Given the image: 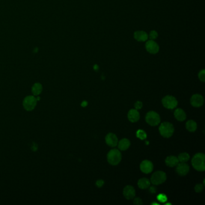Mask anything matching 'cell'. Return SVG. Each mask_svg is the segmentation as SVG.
Returning <instances> with one entry per match:
<instances>
[{
  "instance_id": "6da1fadb",
  "label": "cell",
  "mask_w": 205,
  "mask_h": 205,
  "mask_svg": "<svg viewBox=\"0 0 205 205\" xmlns=\"http://www.w3.org/2000/svg\"><path fill=\"white\" fill-rule=\"evenodd\" d=\"M192 165L196 170L203 171L205 170V155L202 153H198L191 160Z\"/></svg>"
},
{
  "instance_id": "7a4b0ae2",
  "label": "cell",
  "mask_w": 205,
  "mask_h": 205,
  "mask_svg": "<svg viewBox=\"0 0 205 205\" xmlns=\"http://www.w3.org/2000/svg\"><path fill=\"white\" fill-rule=\"evenodd\" d=\"M174 126L169 122H163L159 127L160 134L164 138H170L174 133Z\"/></svg>"
},
{
  "instance_id": "3957f363",
  "label": "cell",
  "mask_w": 205,
  "mask_h": 205,
  "mask_svg": "<svg viewBox=\"0 0 205 205\" xmlns=\"http://www.w3.org/2000/svg\"><path fill=\"white\" fill-rule=\"evenodd\" d=\"M122 160V155L117 149L111 150L107 154V161L109 164L116 165L120 163Z\"/></svg>"
},
{
  "instance_id": "277c9868",
  "label": "cell",
  "mask_w": 205,
  "mask_h": 205,
  "mask_svg": "<svg viewBox=\"0 0 205 205\" xmlns=\"http://www.w3.org/2000/svg\"><path fill=\"white\" fill-rule=\"evenodd\" d=\"M167 179L166 174L162 171H158L153 173L151 177L150 182L155 185H158L164 183Z\"/></svg>"
},
{
  "instance_id": "5b68a950",
  "label": "cell",
  "mask_w": 205,
  "mask_h": 205,
  "mask_svg": "<svg viewBox=\"0 0 205 205\" xmlns=\"http://www.w3.org/2000/svg\"><path fill=\"white\" fill-rule=\"evenodd\" d=\"M146 122L151 126H157L161 121L160 115L155 111H149L146 116Z\"/></svg>"
},
{
  "instance_id": "8992f818",
  "label": "cell",
  "mask_w": 205,
  "mask_h": 205,
  "mask_svg": "<svg viewBox=\"0 0 205 205\" xmlns=\"http://www.w3.org/2000/svg\"><path fill=\"white\" fill-rule=\"evenodd\" d=\"M162 103L165 108L171 110L174 109L177 107L178 102L174 96L167 95L163 99Z\"/></svg>"
},
{
  "instance_id": "52a82bcc",
  "label": "cell",
  "mask_w": 205,
  "mask_h": 205,
  "mask_svg": "<svg viewBox=\"0 0 205 205\" xmlns=\"http://www.w3.org/2000/svg\"><path fill=\"white\" fill-rule=\"evenodd\" d=\"M37 99L33 96H29L25 97L23 101V106L27 111H32L37 104Z\"/></svg>"
},
{
  "instance_id": "ba28073f",
  "label": "cell",
  "mask_w": 205,
  "mask_h": 205,
  "mask_svg": "<svg viewBox=\"0 0 205 205\" xmlns=\"http://www.w3.org/2000/svg\"><path fill=\"white\" fill-rule=\"evenodd\" d=\"M145 48L147 52L151 54H157L160 51V46L154 40H147Z\"/></svg>"
},
{
  "instance_id": "9c48e42d",
  "label": "cell",
  "mask_w": 205,
  "mask_h": 205,
  "mask_svg": "<svg viewBox=\"0 0 205 205\" xmlns=\"http://www.w3.org/2000/svg\"><path fill=\"white\" fill-rule=\"evenodd\" d=\"M189 171L190 167L186 163H179L176 165V171L179 176H184L188 174Z\"/></svg>"
},
{
  "instance_id": "30bf717a",
  "label": "cell",
  "mask_w": 205,
  "mask_h": 205,
  "mask_svg": "<svg viewBox=\"0 0 205 205\" xmlns=\"http://www.w3.org/2000/svg\"><path fill=\"white\" fill-rule=\"evenodd\" d=\"M191 104L194 107H200L203 105L204 99L201 95L199 94H195L192 96L191 100Z\"/></svg>"
},
{
  "instance_id": "8fae6325",
  "label": "cell",
  "mask_w": 205,
  "mask_h": 205,
  "mask_svg": "<svg viewBox=\"0 0 205 205\" xmlns=\"http://www.w3.org/2000/svg\"><path fill=\"white\" fill-rule=\"evenodd\" d=\"M123 195L127 200H132L135 196V191L133 187L127 185L123 189Z\"/></svg>"
},
{
  "instance_id": "7c38bea8",
  "label": "cell",
  "mask_w": 205,
  "mask_h": 205,
  "mask_svg": "<svg viewBox=\"0 0 205 205\" xmlns=\"http://www.w3.org/2000/svg\"><path fill=\"white\" fill-rule=\"evenodd\" d=\"M153 169V165L152 163L149 160H144L140 164L141 171L146 174L150 173Z\"/></svg>"
},
{
  "instance_id": "4fadbf2b",
  "label": "cell",
  "mask_w": 205,
  "mask_h": 205,
  "mask_svg": "<svg viewBox=\"0 0 205 205\" xmlns=\"http://www.w3.org/2000/svg\"><path fill=\"white\" fill-rule=\"evenodd\" d=\"M105 141L107 145L111 147H114L118 144V138L115 134L109 133L105 137Z\"/></svg>"
},
{
  "instance_id": "5bb4252c",
  "label": "cell",
  "mask_w": 205,
  "mask_h": 205,
  "mask_svg": "<svg viewBox=\"0 0 205 205\" xmlns=\"http://www.w3.org/2000/svg\"><path fill=\"white\" fill-rule=\"evenodd\" d=\"M134 39L140 42H143L149 39L147 33L144 31H136L134 33Z\"/></svg>"
},
{
  "instance_id": "9a60e30c",
  "label": "cell",
  "mask_w": 205,
  "mask_h": 205,
  "mask_svg": "<svg viewBox=\"0 0 205 205\" xmlns=\"http://www.w3.org/2000/svg\"><path fill=\"white\" fill-rule=\"evenodd\" d=\"M127 118L131 122H136L140 119V113L136 109H131L127 114Z\"/></svg>"
},
{
  "instance_id": "2e32d148",
  "label": "cell",
  "mask_w": 205,
  "mask_h": 205,
  "mask_svg": "<svg viewBox=\"0 0 205 205\" xmlns=\"http://www.w3.org/2000/svg\"><path fill=\"white\" fill-rule=\"evenodd\" d=\"M174 115L175 118L179 121H184L186 119L187 115L185 111L181 108H177L174 111Z\"/></svg>"
},
{
  "instance_id": "e0dca14e",
  "label": "cell",
  "mask_w": 205,
  "mask_h": 205,
  "mask_svg": "<svg viewBox=\"0 0 205 205\" xmlns=\"http://www.w3.org/2000/svg\"><path fill=\"white\" fill-rule=\"evenodd\" d=\"M179 163L177 157L175 156H169L165 159V164L170 167H176Z\"/></svg>"
},
{
  "instance_id": "ac0fdd59",
  "label": "cell",
  "mask_w": 205,
  "mask_h": 205,
  "mask_svg": "<svg viewBox=\"0 0 205 205\" xmlns=\"http://www.w3.org/2000/svg\"><path fill=\"white\" fill-rule=\"evenodd\" d=\"M130 145L131 143L129 140L127 138H123L119 142L118 147L120 150H126L130 147Z\"/></svg>"
},
{
  "instance_id": "d6986e66",
  "label": "cell",
  "mask_w": 205,
  "mask_h": 205,
  "mask_svg": "<svg viewBox=\"0 0 205 205\" xmlns=\"http://www.w3.org/2000/svg\"><path fill=\"white\" fill-rule=\"evenodd\" d=\"M150 185V182L147 178H141L138 181V186L141 189H147Z\"/></svg>"
},
{
  "instance_id": "ffe728a7",
  "label": "cell",
  "mask_w": 205,
  "mask_h": 205,
  "mask_svg": "<svg viewBox=\"0 0 205 205\" xmlns=\"http://www.w3.org/2000/svg\"><path fill=\"white\" fill-rule=\"evenodd\" d=\"M197 123L194 120H190L186 123L187 130L190 132L193 133V132L195 131V130H197Z\"/></svg>"
},
{
  "instance_id": "44dd1931",
  "label": "cell",
  "mask_w": 205,
  "mask_h": 205,
  "mask_svg": "<svg viewBox=\"0 0 205 205\" xmlns=\"http://www.w3.org/2000/svg\"><path fill=\"white\" fill-rule=\"evenodd\" d=\"M42 86L40 83H36L32 87V93L34 96L39 95L42 92Z\"/></svg>"
},
{
  "instance_id": "7402d4cb",
  "label": "cell",
  "mask_w": 205,
  "mask_h": 205,
  "mask_svg": "<svg viewBox=\"0 0 205 205\" xmlns=\"http://www.w3.org/2000/svg\"><path fill=\"white\" fill-rule=\"evenodd\" d=\"M190 157L188 153L186 152H183L181 153V154H179V155L177 157V159L179 163H186L190 160Z\"/></svg>"
},
{
  "instance_id": "603a6c76",
  "label": "cell",
  "mask_w": 205,
  "mask_h": 205,
  "mask_svg": "<svg viewBox=\"0 0 205 205\" xmlns=\"http://www.w3.org/2000/svg\"><path fill=\"white\" fill-rule=\"evenodd\" d=\"M158 37V33L155 30L151 31L150 33L148 34V37L150 39V40H155V39H157Z\"/></svg>"
},
{
  "instance_id": "cb8c5ba5",
  "label": "cell",
  "mask_w": 205,
  "mask_h": 205,
  "mask_svg": "<svg viewBox=\"0 0 205 205\" xmlns=\"http://www.w3.org/2000/svg\"><path fill=\"white\" fill-rule=\"evenodd\" d=\"M137 137L141 140H144L146 138L147 135L144 131L141 130H139L137 132Z\"/></svg>"
},
{
  "instance_id": "d4e9b609",
  "label": "cell",
  "mask_w": 205,
  "mask_h": 205,
  "mask_svg": "<svg viewBox=\"0 0 205 205\" xmlns=\"http://www.w3.org/2000/svg\"><path fill=\"white\" fill-rule=\"evenodd\" d=\"M198 78L199 80L202 81L204 82L205 81V71L204 69L201 70L199 73H198Z\"/></svg>"
},
{
  "instance_id": "484cf974",
  "label": "cell",
  "mask_w": 205,
  "mask_h": 205,
  "mask_svg": "<svg viewBox=\"0 0 205 205\" xmlns=\"http://www.w3.org/2000/svg\"><path fill=\"white\" fill-rule=\"evenodd\" d=\"M157 199L161 202H165L167 200V196L164 194H160L157 196Z\"/></svg>"
},
{
  "instance_id": "4316f807",
  "label": "cell",
  "mask_w": 205,
  "mask_h": 205,
  "mask_svg": "<svg viewBox=\"0 0 205 205\" xmlns=\"http://www.w3.org/2000/svg\"><path fill=\"white\" fill-rule=\"evenodd\" d=\"M203 188H204L203 185L199 184H197L195 186L194 190H195V191L196 193H200V192H201L203 190Z\"/></svg>"
},
{
  "instance_id": "83f0119b",
  "label": "cell",
  "mask_w": 205,
  "mask_h": 205,
  "mask_svg": "<svg viewBox=\"0 0 205 205\" xmlns=\"http://www.w3.org/2000/svg\"><path fill=\"white\" fill-rule=\"evenodd\" d=\"M134 107H135L136 110H140L142 108V107H143V103H142L141 101H137L135 103Z\"/></svg>"
},
{
  "instance_id": "f1b7e54d",
  "label": "cell",
  "mask_w": 205,
  "mask_h": 205,
  "mask_svg": "<svg viewBox=\"0 0 205 205\" xmlns=\"http://www.w3.org/2000/svg\"><path fill=\"white\" fill-rule=\"evenodd\" d=\"M143 201L140 198H135L134 200V204L136 205H141L143 204Z\"/></svg>"
},
{
  "instance_id": "f546056e",
  "label": "cell",
  "mask_w": 205,
  "mask_h": 205,
  "mask_svg": "<svg viewBox=\"0 0 205 205\" xmlns=\"http://www.w3.org/2000/svg\"><path fill=\"white\" fill-rule=\"evenodd\" d=\"M104 184V181L103 180H102V179H99V180H97L96 182V185L97 187L99 188H100L102 187V186H103V185Z\"/></svg>"
},
{
  "instance_id": "4dcf8cb0",
  "label": "cell",
  "mask_w": 205,
  "mask_h": 205,
  "mask_svg": "<svg viewBox=\"0 0 205 205\" xmlns=\"http://www.w3.org/2000/svg\"><path fill=\"white\" fill-rule=\"evenodd\" d=\"M31 149L33 151H36L37 150V145L35 143H33L31 146Z\"/></svg>"
},
{
  "instance_id": "1f68e13d",
  "label": "cell",
  "mask_w": 205,
  "mask_h": 205,
  "mask_svg": "<svg viewBox=\"0 0 205 205\" xmlns=\"http://www.w3.org/2000/svg\"><path fill=\"white\" fill-rule=\"evenodd\" d=\"M149 191L152 193H155L156 192V188L154 187H151L149 189Z\"/></svg>"
},
{
  "instance_id": "d6a6232c",
  "label": "cell",
  "mask_w": 205,
  "mask_h": 205,
  "mask_svg": "<svg viewBox=\"0 0 205 205\" xmlns=\"http://www.w3.org/2000/svg\"><path fill=\"white\" fill-rule=\"evenodd\" d=\"M87 105V102L86 101H83L81 104L82 107H86Z\"/></svg>"
}]
</instances>
